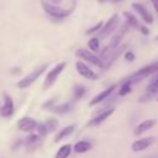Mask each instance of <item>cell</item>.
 <instances>
[{
	"label": "cell",
	"instance_id": "15",
	"mask_svg": "<svg viewBox=\"0 0 158 158\" xmlns=\"http://www.w3.org/2000/svg\"><path fill=\"white\" fill-rule=\"evenodd\" d=\"M116 89V85L115 84H112L111 86H109V88H106L105 90H102L101 93H99L98 95H95L91 100H90V102H89V105L90 106H94V105H98V104H100V102H102L106 98H109L112 93H114V90Z\"/></svg>",
	"mask_w": 158,
	"mask_h": 158
},
{
	"label": "cell",
	"instance_id": "7",
	"mask_svg": "<svg viewBox=\"0 0 158 158\" xmlns=\"http://www.w3.org/2000/svg\"><path fill=\"white\" fill-rule=\"evenodd\" d=\"M47 67H48V64H43L42 67H40L37 70H35V72H32L31 74H28V75H26L25 78H22L19 83H17V86L20 88V89H23V88H27V86H30L31 84H33L40 77H41V74L47 69Z\"/></svg>",
	"mask_w": 158,
	"mask_h": 158
},
{
	"label": "cell",
	"instance_id": "11",
	"mask_svg": "<svg viewBox=\"0 0 158 158\" xmlns=\"http://www.w3.org/2000/svg\"><path fill=\"white\" fill-rule=\"evenodd\" d=\"M153 143H154V137H152V136L144 137V138H139V139H136L132 143L131 149L133 152H141V151H144L148 147H151Z\"/></svg>",
	"mask_w": 158,
	"mask_h": 158
},
{
	"label": "cell",
	"instance_id": "9",
	"mask_svg": "<svg viewBox=\"0 0 158 158\" xmlns=\"http://www.w3.org/2000/svg\"><path fill=\"white\" fill-rule=\"evenodd\" d=\"M131 6H132V9L139 15V17L147 23V25H151V23H153V16L151 15V12L144 7V5H142V4H138V2H132L131 4Z\"/></svg>",
	"mask_w": 158,
	"mask_h": 158
},
{
	"label": "cell",
	"instance_id": "35",
	"mask_svg": "<svg viewBox=\"0 0 158 158\" xmlns=\"http://www.w3.org/2000/svg\"><path fill=\"white\" fill-rule=\"evenodd\" d=\"M11 73H14V74H20V73H21V69H20V68H14V69H11Z\"/></svg>",
	"mask_w": 158,
	"mask_h": 158
},
{
	"label": "cell",
	"instance_id": "29",
	"mask_svg": "<svg viewBox=\"0 0 158 158\" xmlns=\"http://www.w3.org/2000/svg\"><path fill=\"white\" fill-rule=\"evenodd\" d=\"M36 130H37V133H38V136H40V137H43V136H46V135L48 133V131H47V128H46L44 123H37Z\"/></svg>",
	"mask_w": 158,
	"mask_h": 158
},
{
	"label": "cell",
	"instance_id": "24",
	"mask_svg": "<svg viewBox=\"0 0 158 158\" xmlns=\"http://www.w3.org/2000/svg\"><path fill=\"white\" fill-rule=\"evenodd\" d=\"M131 90H132V84L130 81H127V80H123L121 86H120V89H118V95L120 96H125V95L130 94Z\"/></svg>",
	"mask_w": 158,
	"mask_h": 158
},
{
	"label": "cell",
	"instance_id": "8",
	"mask_svg": "<svg viewBox=\"0 0 158 158\" xmlns=\"http://www.w3.org/2000/svg\"><path fill=\"white\" fill-rule=\"evenodd\" d=\"M75 69L77 72L85 79H89V80H98L99 79V74H96L89 65H86L84 62L81 60H78L75 63Z\"/></svg>",
	"mask_w": 158,
	"mask_h": 158
},
{
	"label": "cell",
	"instance_id": "2",
	"mask_svg": "<svg viewBox=\"0 0 158 158\" xmlns=\"http://www.w3.org/2000/svg\"><path fill=\"white\" fill-rule=\"evenodd\" d=\"M157 73H158V62H154V63H151L148 65L142 67L136 73H133L130 77H127L125 80L130 81L133 85L135 83H138V81H141V80H143V79H146V78H148V77H151L153 74H157Z\"/></svg>",
	"mask_w": 158,
	"mask_h": 158
},
{
	"label": "cell",
	"instance_id": "14",
	"mask_svg": "<svg viewBox=\"0 0 158 158\" xmlns=\"http://www.w3.org/2000/svg\"><path fill=\"white\" fill-rule=\"evenodd\" d=\"M114 112H115V109H114V107H110V109H107V110H105V111L100 112L99 115H96L95 117H93V118L88 122V126H89V127L99 126V125H100V123H102L107 117H110Z\"/></svg>",
	"mask_w": 158,
	"mask_h": 158
},
{
	"label": "cell",
	"instance_id": "21",
	"mask_svg": "<svg viewBox=\"0 0 158 158\" xmlns=\"http://www.w3.org/2000/svg\"><path fill=\"white\" fill-rule=\"evenodd\" d=\"M72 148H73L72 144H64V146H62L57 151L54 158H68L70 156V153H72Z\"/></svg>",
	"mask_w": 158,
	"mask_h": 158
},
{
	"label": "cell",
	"instance_id": "3",
	"mask_svg": "<svg viewBox=\"0 0 158 158\" xmlns=\"http://www.w3.org/2000/svg\"><path fill=\"white\" fill-rule=\"evenodd\" d=\"M42 9L49 16H52L54 19H64V17L69 16L70 12H72V10H73V7L72 9H62V7L57 6V5L48 4V2H44V1H42Z\"/></svg>",
	"mask_w": 158,
	"mask_h": 158
},
{
	"label": "cell",
	"instance_id": "25",
	"mask_svg": "<svg viewBox=\"0 0 158 158\" xmlns=\"http://www.w3.org/2000/svg\"><path fill=\"white\" fill-rule=\"evenodd\" d=\"M88 47H89V49H90L93 53H96V52L99 51V48H100V40H99L98 37L90 38L89 42H88Z\"/></svg>",
	"mask_w": 158,
	"mask_h": 158
},
{
	"label": "cell",
	"instance_id": "30",
	"mask_svg": "<svg viewBox=\"0 0 158 158\" xmlns=\"http://www.w3.org/2000/svg\"><path fill=\"white\" fill-rule=\"evenodd\" d=\"M56 101H57V98H52V99L47 100V101L42 105V107H43V109H49V107H52V105H53Z\"/></svg>",
	"mask_w": 158,
	"mask_h": 158
},
{
	"label": "cell",
	"instance_id": "20",
	"mask_svg": "<svg viewBox=\"0 0 158 158\" xmlns=\"http://www.w3.org/2000/svg\"><path fill=\"white\" fill-rule=\"evenodd\" d=\"M72 106L73 104L72 102H64V104H58L57 106H53L51 110L56 114H67L69 110H72Z\"/></svg>",
	"mask_w": 158,
	"mask_h": 158
},
{
	"label": "cell",
	"instance_id": "28",
	"mask_svg": "<svg viewBox=\"0 0 158 158\" xmlns=\"http://www.w3.org/2000/svg\"><path fill=\"white\" fill-rule=\"evenodd\" d=\"M102 25H104V22H102V21H99V22H98L96 25H94L93 27L88 28V30L85 31V35H91V33H96L98 31H100V30H101Z\"/></svg>",
	"mask_w": 158,
	"mask_h": 158
},
{
	"label": "cell",
	"instance_id": "41",
	"mask_svg": "<svg viewBox=\"0 0 158 158\" xmlns=\"http://www.w3.org/2000/svg\"><path fill=\"white\" fill-rule=\"evenodd\" d=\"M156 100H157V101H158V95H157V98H156Z\"/></svg>",
	"mask_w": 158,
	"mask_h": 158
},
{
	"label": "cell",
	"instance_id": "23",
	"mask_svg": "<svg viewBox=\"0 0 158 158\" xmlns=\"http://www.w3.org/2000/svg\"><path fill=\"white\" fill-rule=\"evenodd\" d=\"M125 49H126V44H122V46H120V47H118V49L116 48V49L112 52V56H110V60H109L107 63H105V65H104V68H102V69H107V68L111 65V63H112V62H115V60L118 58L120 53H121V52H123Z\"/></svg>",
	"mask_w": 158,
	"mask_h": 158
},
{
	"label": "cell",
	"instance_id": "10",
	"mask_svg": "<svg viewBox=\"0 0 158 158\" xmlns=\"http://www.w3.org/2000/svg\"><path fill=\"white\" fill-rule=\"evenodd\" d=\"M0 114L2 117H11L14 114V101L7 94L2 95V105L0 107Z\"/></svg>",
	"mask_w": 158,
	"mask_h": 158
},
{
	"label": "cell",
	"instance_id": "42",
	"mask_svg": "<svg viewBox=\"0 0 158 158\" xmlns=\"http://www.w3.org/2000/svg\"><path fill=\"white\" fill-rule=\"evenodd\" d=\"M156 77H158V73H157V75H156Z\"/></svg>",
	"mask_w": 158,
	"mask_h": 158
},
{
	"label": "cell",
	"instance_id": "19",
	"mask_svg": "<svg viewBox=\"0 0 158 158\" xmlns=\"http://www.w3.org/2000/svg\"><path fill=\"white\" fill-rule=\"evenodd\" d=\"M90 148H91V143L88 142V141H79V142H77V143L74 144V147H73V149H74L75 153H85V152H88Z\"/></svg>",
	"mask_w": 158,
	"mask_h": 158
},
{
	"label": "cell",
	"instance_id": "27",
	"mask_svg": "<svg viewBox=\"0 0 158 158\" xmlns=\"http://www.w3.org/2000/svg\"><path fill=\"white\" fill-rule=\"evenodd\" d=\"M44 126H46V128H47L48 132H53V131H56V128L58 127V121H57L56 118H53V117H49V118L44 122Z\"/></svg>",
	"mask_w": 158,
	"mask_h": 158
},
{
	"label": "cell",
	"instance_id": "34",
	"mask_svg": "<svg viewBox=\"0 0 158 158\" xmlns=\"http://www.w3.org/2000/svg\"><path fill=\"white\" fill-rule=\"evenodd\" d=\"M151 98H152L151 95H148V94H144L143 96H141V98H139V101H141V102H143V101H146V100H149Z\"/></svg>",
	"mask_w": 158,
	"mask_h": 158
},
{
	"label": "cell",
	"instance_id": "22",
	"mask_svg": "<svg viewBox=\"0 0 158 158\" xmlns=\"http://www.w3.org/2000/svg\"><path fill=\"white\" fill-rule=\"evenodd\" d=\"M146 94H148L151 96L158 94V77H154L152 79V81L146 86Z\"/></svg>",
	"mask_w": 158,
	"mask_h": 158
},
{
	"label": "cell",
	"instance_id": "33",
	"mask_svg": "<svg viewBox=\"0 0 158 158\" xmlns=\"http://www.w3.org/2000/svg\"><path fill=\"white\" fill-rule=\"evenodd\" d=\"M151 2H152V5H153V9L156 10V12L158 14V0H149Z\"/></svg>",
	"mask_w": 158,
	"mask_h": 158
},
{
	"label": "cell",
	"instance_id": "5",
	"mask_svg": "<svg viewBox=\"0 0 158 158\" xmlns=\"http://www.w3.org/2000/svg\"><path fill=\"white\" fill-rule=\"evenodd\" d=\"M67 67V62H60L58 64H56L46 75V79H44V84H43V89H48L51 88L54 81L57 80V78L60 75V73L64 70V68Z\"/></svg>",
	"mask_w": 158,
	"mask_h": 158
},
{
	"label": "cell",
	"instance_id": "6",
	"mask_svg": "<svg viewBox=\"0 0 158 158\" xmlns=\"http://www.w3.org/2000/svg\"><path fill=\"white\" fill-rule=\"evenodd\" d=\"M118 23H120V16H118L117 14H114V15L106 21V23L102 25L100 32L98 33V35H99V40H100V38H105V37H107L109 35H111V33L114 32V30L118 26Z\"/></svg>",
	"mask_w": 158,
	"mask_h": 158
},
{
	"label": "cell",
	"instance_id": "36",
	"mask_svg": "<svg viewBox=\"0 0 158 158\" xmlns=\"http://www.w3.org/2000/svg\"><path fill=\"white\" fill-rule=\"evenodd\" d=\"M20 144H21V141H17V142H16V144H15V146H14L12 148H14V149H16V148H17V147H19Z\"/></svg>",
	"mask_w": 158,
	"mask_h": 158
},
{
	"label": "cell",
	"instance_id": "40",
	"mask_svg": "<svg viewBox=\"0 0 158 158\" xmlns=\"http://www.w3.org/2000/svg\"><path fill=\"white\" fill-rule=\"evenodd\" d=\"M154 40H156V41H158V35L156 36V38H154Z\"/></svg>",
	"mask_w": 158,
	"mask_h": 158
},
{
	"label": "cell",
	"instance_id": "26",
	"mask_svg": "<svg viewBox=\"0 0 158 158\" xmlns=\"http://www.w3.org/2000/svg\"><path fill=\"white\" fill-rule=\"evenodd\" d=\"M73 93H74V99L79 100L86 94V88L83 86V85H75L74 89H73Z\"/></svg>",
	"mask_w": 158,
	"mask_h": 158
},
{
	"label": "cell",
	"instance_id": "31",
	"mask_svg": "<svg viewBox=\"0 0 158 158\" xmlns=\"http://www.w3.org/2000/svg\"><path fill=\"white\" fill-rule=\"evenodd\" d=\"M125 59H126V60H128V62L135 60V54H133V52H131V51L125 52Z\"/></svg>",
	"mask_w": 158,
	"mask_h": 158
},
{
	"label": "cell",
	"instance_id": "16",
	"mask_svg": "<svg viewBox=\"0 0 158 158\" xmlns=\"http://www.w3.org/2000/svg\"><path fill=\"white\" fill-rule=\"evenodd\" d=\"M40 144H41V137L38 135H35V133H31L26 138V142H25V146H26V148H27L28 152L35 151Z\"/></svg>",
	"mask_w": 158,
	"mask_h": 158
},
{
	"label": "cell",
	"instance_id": "37",
	"mask_svg": "<svg viewBox=\"0 0 158 158\" xmlns=\"http://www.w3.org/2000/svg\"><path fill=\"white\" fill-rule=\"evenodd\" d=\"M110 1H112V2H120V1H122V0H110Z\"/></svg>",
	"mask_w": 158,
	"mask_h": 158
},
{
	"label": "cell",
	"instance_id": "39",
	"mask_svg": "<svg viewBox=\"0 0 158 158\" xmlns=\"http://www.w3.org/2000/svg\"><path fill=\"white\" fill-rule=\"evenodd\" d=\"M98 1H99V2H101V4H102V2H106V1H107V0H98Z\"/></svg>",
	"mask_w": 158,
	"mask_h": 158
},
{
	"label": "cell",
	"instance_id": "4",
	"mask_svg": "<svg viewBox=\"0 0 158 158\" xmlns=\"http://www.w3.org/2000/svg\"><path fill=\"white\" fill-rule=\"evenodd\" d=\"M75 56L79 57V58H81V59L85 60V62H89L90 64H94L95 67L104 68V65H105L104 60H102L100 57H98L96 54H94L93 52H90V51H88V49H85V48H79V49H77V51H75Z\"/></svg>",
	"mask_w": 158,
	"mask_h": 158
},
{
	"label": "cell",
	"instance_id": "18",
	"mask_svg": "<svg viewBox=\"0 0 158 158\" xmlns=\"http://www.w3.org/2000/svg\"><path fill=\"white\" fill-rule=\"evenodd\" d=\"M74 128H75L74 125H69V126H65L64 128H62V130L56 135V137H54V142H59V141L64 139L65 137H68L70 133H73Z\"/></svg>",
	"mask_w": 158,
	"mask_h": 158
},
{
	"label": "cell",
	"instance_id": "17",
	"mask_svg": "<svg viewBox=\"0 0 158 158\" xmlns=\"http://www.w3.org/2000/svg\"><path fill=\"white\" fill-rule=\"evenodd\" d=\"M122 15H123V17H125V20H126V23L130 26V28L133 27V28H136V30H139L141 23H139L138 19H137L135 15H132V14L128 12V11H123Z\"/></svg>",
	"mask_w": 158,
	"mask_h": 158
},
{
	"label": "cell",
	"instance_id": "32",
	"mask_svg": "<svg viewBox=\"0 0 158 158\" xmlns=\"http://www.w3.org/2000/svg\"><path fill=\"white\" fill-rule=\"evenodd\" d=\"M139 31H141V32H142L144 36H147V35L149 33V30H148L146 26H141V27H139Z\"/></svg>",
	"mask_w": 158,
	"mask_h": 158
},
{
	"label": "cell",
	"instance_id": "12",
	"mask_svg": "<svg viewBox=\"0 0 158 158\" xmlns=\"http://www.w3.org/2000/svg\"><path fill=\"white\" fill-rule=\"evenodd\" d=\"M156 125H157V120H156V118H147V120H143L142 122H139V123L135 127L133 135H135V136H139V135L147 132L148 130L153 128Z\"/></svg>",
	"mask_w": 158,
	"mask_h": 158
},
{
	"label": "cell",
	"instance_id": "13",
	"mask_svg": "<svg viewBox=\"0 0 158 158\" xmlns=\"http://www.w3.org/2000/svg\"><path fill=\"white\" fill-rule=\"evenodd\" d=\"M37 121L32 117H22L21 120H19L17 122V126H19V130L20 131H23V132H32L33 130H36V126H37Z\"/></svg>",
	"mask_w": 158,
	"mask_h": 158
},
{
	"label": "cell",
	"instance_id": "38",
	"mask_svg": "<svg viewBox=\"0 0 158 158\" xmlns=\"http://www.w3.org/2000/svg\"><path fill=\"white\" fill-rule=\"evenodd\" d=\"M53 2L54 4H58V2H60V0H53Z\"/></svg>",
	"mask_w": 158,
	"mask_h": 158
},
{
	"label": "cell",
	"instance_id": "1",
	"mask_svg": "<svg viewBox=\"0 0 158 158\" xmlns=\"http://www.w3.org/2000/svg\"><path fill=\"white\" fill-rule=\"evenodd\" d=\"M130 30V26L125 22L120 28H118V31L111 37V40H110V43L105 47V49L101 52V54H100V58L102 59V58H105V57H107V56H111V53L120 46V43H121V41H122V38L125 37V35H126V32Z\"/></svg>",
	"mask_w": 158,
	"mask_h": 158
}]
</instances>
